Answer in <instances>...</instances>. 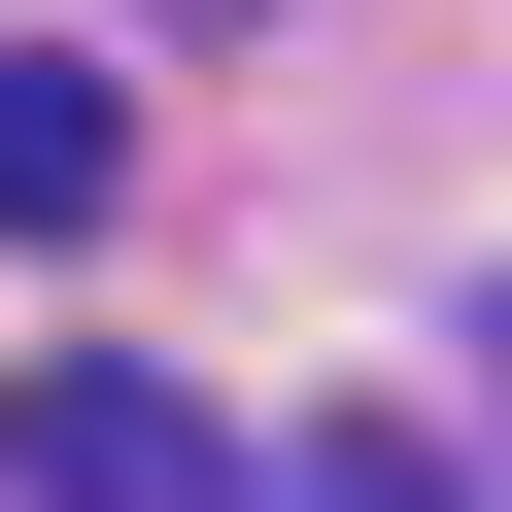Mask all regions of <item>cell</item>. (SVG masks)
Masks as SVG:
<instances>
[{
    "label": "cell",
    "mask_w": 512,
    "mask_h": 512,
    "mask_svg": "<svg viewBox=\"0 0 512 512\" xmlns=\"http://www.w3.org/2000/svg\"><path fill=\"white\" fill-rule=\"evenodd\" d=\"M171 35H239V0H171Z\"/></svg>",
    "instance_id": "cell-4"
},
{
    "label": "cell",
    "mask_w": 512,
    "mask_h": 512,
    "mask_svg": "<svg viewBox=\"0 0 512 512\" xmlns=\"http://www.w3.org/2000/svg\"><path fill=\"white\" fill-rule=\"evenodd\" d=\"M239 512H444V444L410 410H308V444H239Z\"/></svg>",
    "instance_id": "cell-3"
},
{
    "label": "cell",
    "mask_w": 512,
    "mask_h": 512,
    "mask_svg": "<svg viewBox=\"0 0 512 512\" xmlns=\"http://www.w3.org/2000/svg\"><path fill=\"white\" fill-rule=\"evenodd\" d=\"M103 205H137V103L69 35H0V239H103Z\"/></svg>",
    "instance_id": "cell-2"
},
{
    "label": "cell",
    "mask_w": 512,
    "mask_h": 512,
    "mask_svg": "<svg viewBox=\"0 0 512 512\" xmlns=\"http://www.w3.org/2000/svg\"><path fill=\"white\" fill-rule=\"evenodd\" d=\"M478 376H512V308H478Z\"/></svg>",
    "instance_id": "cell-5"
},
{
    "label": "cell",
    "mask_w": 512,
    "mask_h": 512,
    "mask_svg": "<svg viewBox=\"0 0 512 512\" xmlns=\"http://www.w3.org/2000/svg\"><path fill=\"white\" fill-rule=\"evenodd\" d=\"M0 512H239V444H205L171 376L69 342V376H0Z\"/></svg>",
    "instance_id": "cell-1"
}]
</instances>
